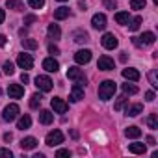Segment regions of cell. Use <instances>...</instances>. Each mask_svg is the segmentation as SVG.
I'll return each mask as SVG.
<instances>
[{"mask_svg": "<svg viewBox=\"0 0 158 158\" xmlns=\"http://www.w3.org/2000/svg\"><path fill=\"white\" fill-rule=\"evenodd\" d=\"M115 82L114 80H104L101 86H99V99L101 101H110L115 93Z\"/></svg>", "mask_w": 158, "mask_h": 158, "instance_id": "cell-1", "label": "cell"}, {"mask_svg": "<svg viewBox=\"0 0 158 158\" xmlns=\"http://www.w3.org/2000/svg\"><path fill=\"white\" fill-rule=\"evenodd\" d=\"M45 143H47L48 147H56V145L63 143V134H61V130H50V132L47 134V138H45Z\"/></svg>", "mask_w": 158, "mask_h": 158, "instance_id": "cell-2", "label": "cell"}, {"mask_svg": "<svg viewBox=\"0 0 158 158\" xmlns=\"http://www.w3.org/2000/svg\"><path fill=\"white\" fill-rule=\"evenodd\" d=\"M154 34L152 32H145L141 37H132V43L136 45V47H147V45H152L154 43Z\"/></svg>", "mask_w": 158, "mask_h": 158, "instance_id": "cell-3", "label": "cell"}, {"mask_svg": "<svg viewBox=\"0 0 158 158\" xmlns=\"http://www.w3.org/2000/svg\"><path fill=\"white\" fill-rule=\"evenodd\" d=\"M71 102H78L84 99V82H76L71 89V95H69Z\"/></svg>", "mask_w": 158, "mask_h": 158, "instance_id": "cell-4", "label": "cell"}, {"mask_svg": "<svg viewBox=\"0 0 158 158\" xmlns=\"http://www.w3.org/2000/svg\"><path fill=\"white\" fill-rule=\"evenodd\" d=\"M67 78L69 80H74V82H84L86 84V74L82 73V69H78V67H69L67 69Z\"/></svg>", "mask_w": 158, "mask_h": 158, "instance_id": "cell-5", "label": "cell"}, {"mask_svg": "<svg viewBox=\"0 0 158 158\" xmlns=\"http://www.w3.org/2000/svg\"><path fill=\"white\" fill-rule=\"evenodd\" d=\"M17 65H19L21 69H32V67H34V58H32V54H26V52L19 54V56H17Z\"/></svg>", "mask_w": 158, "mask_h": 158, "instance_id": "cell-6", "label": "cell"}, {"mask_svg": "<svg viewBox=\"0 0 158 158\" xmlns=\"http://www.w3.org/2000/svg\"><path fill=\"white\" fill-rule=\"evenodd\" d=\"M19 115V106L17 104H10L4 108V114H2V119L4 121H15Z\"/></svg>", "mask_w": 158, "mask_h": 158, "instance_id": "cell-7", "label": "cell"}, {"mask_svg": "<svg viewBox=\"0 0 158 158\" xmlns=\"http://www.w3.org/2000/svg\"><path fill=\"white\" fill-rule=\"evenodd\" d=\"M35 86L41 89V91H50L52 89V80L48 76H45V74H39L37 78H35Z\"/></svg>", "mask_w": 158, "mask_h": 158, "instance_id": "cell-8", "label": "cell"}, {"mask_svg": "<svg viewBox=\"0 0 158 158\" xmlns=\"http://www.w3.org/2000/svg\"><path fill=\"white\" fill-rule=\"evenodd\" d=\"M74 61H76V63H80V65L89 63V61H91V50H88V48L78 50V52L74 54Z\"/></svg>", "mask_w": 158, "mask_h": 158, "instance_id": "cell-9", "label": "cell"}, {"mask_svg": "<svg viewBox=\"0 0 158 158\" xmlns=\"http://www.w3.org/2000/svg\"><path fill=\"white\" fill-rule=\"evenodd\" d=\"M101 43H102V47H104V48H108V50L117 48V37H115L114 34H104V35H102V39H101Z\"/></svg>", "mask_w": 158, "mask_h": 158, "instance_id": "cell-10", "label": "cell"}, {"mask_svg": "<svg viewBox=\"0 0 158 158\" xmlns=\"http://www.w3.org/2000/svg\"><path fill=\"white\" fill-rule=\"evenodd\" d=\"M50 106H52V110L56 112V114H65L67 112V102L63 101V99H60V97H54L52 101H50Z\"/></svg>", "mask_w": 158, "mask_h": 158, "instance_id": "cell-11", "label": "cell"}, {"mask_svg": "<svg viewBox=\"0 0 158 158\" xmlns=\"http://www.w3.org/2000/svg\"><path fill=\"white\" fill-rule=\"evenodd\" d=\"M91 26L95 30H104L106 28V15L104 13H95L91 19Z\"/></svg>", "mask_w": 158, "mask_h": 158, "instance_id": "cell-12", "label": "cell"}, {"mask_svg": "<svg viewBox=\"0 0 158 158\" xmlns=\"http://www.w3.org/2000/svg\"><path fill=\"white\" fill-rule=\"evenodd\" d=\"M97 67H99L101 71H112V69L115 67V61H114L110 56H101V58H99Z\"/></svg>", "mask_w": 158, "mask_h": 158, "instance_id": "cell-13", "label": "cell"}, {"mask_svg": "<svg viewBox=\"0 0 158 158\" xmlns=\"http://www.w3.org/2000/svg\"><path fill=\"white\" fill-rule=\"evenodd\" d=\"M8 95H10V99H21V97L24 95V88H23L21 84H10Z\"/></svg>", "mask_w": 158, "mask_h": 158, "instance_id": "cell-14", "label": "cell"}, {"mask_svg": "<svg viewBox=\"0 0 158 158\" xmlns=\"http://www.w3.org/2000/svg\"><path fill=\"white\" fill-rule=\"evenodd\" d=\"M123 78H127V80H132V82H138L139 78H141V74L136 71V69H130V67H127V69H123Z\"/></svg>", "mask_w": 158, "mask_h": 158, "instance_id": "cell-15", "label": "cell"}, {"mask_svg": "<svg viewBox=\"0 0 158 158\" xmlns=\"http://www.w3.org/2000/svg\"><path fill=\"white\" fill-rule=\"evenodd\" d=\"M43 69L48 71V73H56V71L60 69V63H58L54 58H45V60H43Z\"/></svg>", "mask_w": 158, "mask_h": 158, "instance_id": "cell-16", "label": "cell"}, {"mask_svg": "<svg viewBox=\"0 0 158 158\" xmlns=\"http://www.w3.org/2000/svg\"><path fill=\"white\" fill-rule=\"evenodd\" d=\"M35 147H37V139H35V138L28 136V138H23V139H21V149H23V151H32V149H35Z\"/></svg>", "mask_w": 158, "mask_h": 158, "instance_id": "cell-17", "label": "cell"}, {"mask_svg": "<svg viewBox=\"0 0 158 158\" xmlns=\"http://www.w3.org/2000/svg\"><path fill=\"white\" fill-rule=\"evenodd\" d=\"M52 121H54L52 112H48V110H41V112H39V123H41V125H50Z\"/></svg>", "mask_w": 158, "mask_h": 158, "instance_id": "cell-18", "label": "cell"}, {"mask_svg": "<svg viewBox=\"0 0 158 158\" xmlns=\"http://www.w3.org/2000/svg\"><path fill=\"white\" fill-rule=\"evenodd\" d=\"M30 127H32V117H30V115L19 117V121H17V128H19V130H26V128H30Z\"/></svg>", "mask_w": 158, "mask_h": 158, "instance_id": "cell-19", "label": "cell"}, {"mask_svg": "<svg viewBox=\"0 0 158 158\" xmlns=\"http://www.w3.org/2000/svg\"><path fill=\"white\" fill-rule=\"evenodd\" d=\"M143 112V104H130L128 108H127V115H130V117H136V115H139Z\"/></svg>", "mask_w": 158, "mask_h": 158, "instance_id": "cell-20", "label": "cell"}, {"mask_svg": "<svg viewBox=\"0 0 158 158\" xmlns=\"http://www.w3.org/2000/svg\"><path fill=\"white\" fill-rule=\"evenodd\" d=\"M128 151L134 152V154H145L147 147H145V143H130L128 145Z\"/></svg>", "mask_w": 158, "mask_h": 158, "instance_id": "cell-21", "label": "cell"}, {"mask_svg": "<svg viewBox=\"0 0 158 158\" xmlns=\"http://www.w3.org/2000/svg\"><path fill=\"white\" fill-rule=\"evenodd\" d=\"M69 17V8H65V6H61V8H58L56 11H54V19L56 21H63V19H67Z\"/></svg>", "mask_w": 158, "mask_h": 158, "instance_id": "cell-22", "label": "cell"}, {"mask_svg": "<svg viewBox=\"0 0 158 158\" xmlns=\"http://www.w3.org/2000/svg\"><path fill=\"white\" fill-rule=\"evenodd\" d=\"M47 34H48V37H50V39H60L61 30H60V26H58V24H50V26H48V30H47Z\"/></svg>", "mask_w": 158, "mask_h": 158, "instance_id": "cell-23", "label": "cell"}, {"mask_svg": "<svg viewBox=\"0 0 158 158\" xmlns=\"http://www.w3.org/2000/svg\"><path fill=\"white\" fill-rule=\"evenodd\" d=\"M115 21H117V24H128V23H130L128 11H119V13H115Z\"/></svg>", "mask_w": 158, "mask_h": 158, "instance_id": "cell-24", "label": "cell"}, {"mask_svg": "<svg viewBox=\"0 0 158 158\" xmlns=\"http://www.w3.org/2000/svg\"><path fill=\"white\" fill-rule=\"evenodd\" d=\"M6 8H10V10H13V11H23V10H24L23 2H19V0H8V2H6Z\"/></svg>", "mask_w": 158, "mask_h": 158, "instance_id": "cell-25", "label": "cell"}, {"mask_svg": "<svg viewBox=\"0 0 158 158\" xmlns=\"http://www.w3.org/2000/svg\"><path fill=\"white\" fill-rule=\"evenodd\" d=\"M125 136H127V138L136 139V138H139V136H141V130H139L138 127H128V128L125 130Z\"/></svg>", "mask_w": 158, "mask_h": 158, "instance_id": "cell-26", "label": "cell"}, {"mask_svg": "<svg viewBox=\"0 0 158 158\" xmlns=\"http://www.w3.org/2000/svg\"><path fill=\"white\" fill-rule=\"evenodd\" d=\"M141 23H143V19L138 15V17H134V19H130V23H128V28L132 30V32H136V30H139V26H141Z\"/></svg>", "mask_w": 158, "mask_h": 158, "instance_id": "cell-27", "label": "cell"}, {"mask_svg": "<svg viewBox=\"0 0 158 158\" xmlns=\"http://www.w3.org/2000/svg\"><path fill=\"white\" fill-rule=\"evenodd\" d=\"M147 127L152 128V130L158 128V115H156V114H151V115L147 117Z\"/></svg>", "mask_w": 158, "mask_h": 158, "instance_id": "cell-28", "label": "cell"}, {"mask_svg": "<svg viewBox=\"0 0 158 158\" xmlns=\"http://www.w3.org/2000/svg\"><path fill=\"white\" fill-rule=\"evenodd\" d=\"M21 43H23V47L28 48V50H35V48H37V41H35V39H23Z\"/></svg>", "mask_w": 158, "mask_h": 158, "instance_id": "cell-29", "label": "cell"}, {"mask_svg": "<svg viewBox=\"0 0 158 158\" xmlns=\"http://www.w3.org/2000/svg\"><path fill=\"white\" fill-rule=\"evenodd\" d=\"M123 93L125 95H136L138 93V88L134 84H123Z\"/></svg>", "mask_w": 158, "mask_h": 158, "instance_id": "cell-30", "label": "cell"}, {"mask_svg": "<svg viewBox=\"0 0 158 158\" xmlns=\"http://www.w3.org/2000/svg\"><path fill=\"white\" fill-rule=\"evenodd\" d=\"M41 99H43V95H41V93H34V95H32V99H30V106H32V108H39Z\"/></svg>", "mask_w": 158, "mask_h": 158, "instance_id": "cell-31", "label": "cell"}, {"mask_svg": "<svg viewBox=\"0 0 158 158\" xmlns=\"http://www.w3.org/2000/svg\"><path fill=\"white\" fill-rule=\"evenodd\" d=\"M74 41L76 43H86V41H89V35L86 32H76L74 34Z\"/></svg>", "mask_w": 158, "mask_h": 158, "instance_id": "cell-32", "label": "cell"}, {"mask_svg": "<svg viewBox=\"0 0 158 158\" xmlns=\"http://www.w3.org/2000/svg\"><path fill=\"white\" fill-rule=\"evenodd\" d=\"M127 102H128V99H127V95H121V97H119V99L115 101V104H114V108H115V110H123V106H125Z\"/></svg>", "mask_w": 158, "mask_h": 158, "instance_id": "cell-33", "label": "cell"}, {"mask_svg": "<svg viewBox=\"0 0 158 158\" xmlns=\"http://www.w3.org/2000/svg\"><path fill=\"white\" fill-rule=\"evenodd\" d=\"M145 0H130V8L132 10H143L145 8Z\"/></svg>", "mask_w": 158, "mask_h": 158, "instance_id": "cell-34", "label": "cell"}, {"mask_svg": "<svg viewBox=\"0 0 158 158\" xmlns=\"http://www.w3.org/2000/svg\"><path fill=\"white\" fill-rule=\"evenodd\" d=\"M28 6L34 8V10H39L45 6V0H28Z\"/></svg>", "mask_w": 158, "mask_h": 158, "instance_id": "cell-35", "label": "cell"}, {"mask_svg": "<svg viewBox=\"0 0 158 158\" xmlns=\"http://www.w3.org/2000/svg\"><path fill=\"white\" fill-rule=\"evenodd\" d=\"M2 69H4V73H6V74H8V76H11V74H13V73H15V67H13V63H11V61H6V63H4V67H2Z\"/></svg>", "mask_w": 158, "mask_h": 158, "instance_id": "cell-36", "label": "cell"}, {"mask_svg": "<svg viewBox=\"0 0 158 158\" xmlns=\"http://www.w3.org/2000/svg\"><path fill=\"white\" fill-rule=\"evenodd\" d=\"M149 82L152 88H158V80H156V71H151L149 73Z\"/></svg>", "mask_w": 158, "mask_h": 158, "instance_id": "cell-37", "label": "cell"}, {"mask_svg": "<svg viewBox=\"0 0 158 158\" xmlns=\"http://www.w3.org/2000/svg\"><path fill=\"white\" fill-rule=\"evenodd\" d=\"M11 156H13V152L10 149H0V158H11Z\"/></svg>", "mask_w": 158, "mask_h": 158, "instance_id": "cell-38", "label": "cell"}, {"mask_svg": "<svg viewBox=\"0 0 158 158\" xmlns=\"http://www.w3.org/2000/svg\"><path fill=\"white\" fill-rule=\"evenodd\" d=\"M104 8H108V10H115L117 6H115V2H114V0H104Z\"/></svg>", "mask_w": 158, "mask_h": 158, "instance_id": "cell-39", "label": "cell"}, {"mask_svg": "<svg viewBox=\"0 0 158 158\" xmlns=\"http://www.w3.org/2000/svg\"><path fill=\"white\" fill-rule=\"evenodd\" d=\"M35 21H37L35 15H26V17H24V24H32V23H35Z\"/></svg>", "mask_w": 158, "mask_h": 158, "instance_id": "cell-40", "label": "cell"}, {"mask_svg": "<svg viewBox=\"0 0 158 158\" xmlns=\"http://www.w3.org/2000/svg\"><path fill=\"white\" fill-rule=\"evenodd\" d=\"M56 156H60V158H61V156H71V151H69V149H60V151L56 152Z\"/></svg>", "mask_w": 158, "mask_h": 158, "instance_id": "cell-41", "label": "cell"}, {"mask_svg": "<svg viewBox=\"0 0 158 158\" xmlns=\"http://www.w3.org/2000/svg\"><path fill=\"white\" fill-rule=\"evenodd\" d=\"M48 52H50V54H54V56H56V54H60V48H58V47H56V45H52V43H50V45H48Z\"/></svg>", "mask_w": 158, "mask_h": 158, "instance_id": "cell-42", "label": "cell"}, {"mask_svg": "<svg viewBox=\"0 0 158 158\" xmlns=\"http://www.w3.org/2000/svg\"><path fill=\"white\" fill-rule=\"evenodd\" d=\"M145 99H147L149 102H152V101H154V91H147V93H145Z\"/></svg>", "mask_w": 158, "mask_h": 158, "instance_id": "cell-43", "label": "cell"}, {"mask_svg": "<svg viewBox=\"0 0 158 158\" xmlns=\"http://www.w3.org/2000/svg\"><path fill=\"white\" fill-rule=\"evenodd\" d=\"M21 82H23V84H28V82H30V76H28L26 73H23V74H21Z\"/></svg>", "mask_w": 158, "mask_h": 158, "instance_id": "cell-44", "label": "cell"}, {"mask_svg": "<svg viewBox=\"0 0 158 158\" xmlns=\"http://www.w3.org/2000/svg\"><path fill=\"white\" fill-rule=\"evenodd\" d=\"M6 43H8L6 35H2V34H0V47H6Z\"/></svg>", "mask_w": 158, "mask_h": 158, "instance_id": "cell-45", "label": "cell"}, {"mask_svg": "<svg viewBox=\"0 0 158 158\" xmlns=\"http://www.w3.org/2000/svg\"><path fill=\"white\" fill-rule=\"evenodd\" d=\"M147 143H149V145H152V147H154V145H156V139H154V138H152V136H147Z\"/></svg>", "mask_w": 158, "mask_h": 158, "instance_id": "cell-46", "label": "cell"}, {"mask_svg": "<svg viewBox=\"0 0 158 158\" xmlns=\"http://www.w3.org/2000/svg\"><path fill=\"white\" fill-rule=\"evenodd\" d=\"M4 19H6V13H4V10H0V24L4 23Z\"/></svg>", "mask_w": 158, "mask_h": 158, "instance_id": "cell-47", "label": "cell"}, {"mask_svg": "<svg viewBox=\"0 0 158 158\" xmlns=\"http://www.w3.org/2000/svg\"><path fill=\"white\" fill-rule=\"evenodd\" d=\"M19 35H23V37H24V35H26V28H21V30H19Z\"/></svg>", "mask_w": 158, "mask_h": 158, "instance_id": "cell-48", "label": "cell"}, {"mask_svg": "<svg viewBox=\"0 0 158 158\" xmlns=\"http://www.w3.org/2000/svg\"><path fill=\"white\" fill-rule=\"evenodd\" d=\"M121 61H127V52H121V58H119Z\"/></svg>", "mask_w": 158, "mask_h": 158, "instance_id": "cell-49", "label": "cell"}, {"mask_svg": "<svg viewBox=\"0 0 158 158\" xmlns=\"http://www.w3.org/2000/svg\"><path fill=\"white\" fill-rule=\"evenodd\" d=\"M11 138H13L11 134H4V139H6V141H11Z\"/></svg>", "mask_w": 158, "mask_h": 158, "instance_id": "cell-50", "label": "cell"}, {"mask_svg": "<svg viewBox=\"0 0 158 158\" xmlns=\"http://www.w3.org/2000/svg\"><path fill=\"white\" fill-rule=\"evenodd\" d=\"M0 95H2V89H0Z\"/></svg>", "mask_w": 158, "mask_h": 158, "instance_id": "cell-51", "label": "cell"}, {"mask_svg": "<svg viewBox=\"0 0 158 158\" xmlns=\"http://www.w3.org/2000/svg\"><path fill=\"white\" fill-rule=\"evenodd\" d=\"M60 2H65V0H60Z\"/></svg>", "mask_w": 158, "mask_h": 158, "instance_id": "cell-52", "label": "cell"}]
</instances>
